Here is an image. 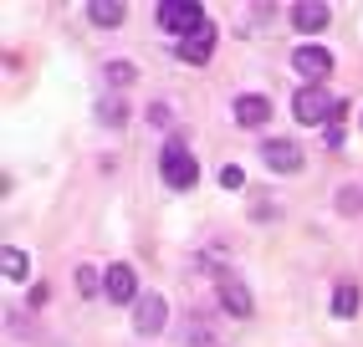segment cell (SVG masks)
I'll list each match as a JSON object with an SVG mask.
<instances>
[{
	"instance_id": "8",
	"label": "cell",
	"mask_w": 363,
	"mask_h": 347,
	"mask_svg": "<svg viewBox=\"0 0 363 347\" xmlns=\"http://www.w3.org/2000/svg\"><path fill=\"white\" fill-rule=\"evenodd\" d=\"M210 52H215V26H210V21H205L195 36H184V41H179V62H189V67H205Z\"/></svg>"
},
{
	"instance_id": "3",
	"label": "cell",
	"mask_w": 363,
	"mask_h": 347,
	"mask_svg": "<svg viewBox=\"0 0 363 347\" xmlns=\"http://www.w3.org/2000/svg\"><path fill=\"white\" fill-rule=\"evenodd\" d=\"M337 103H343V97H333V92H323V87H302L297 92V103H292V113H297V123H312V128H318V123H333L337 118Z\"/></svg>"
},
{
	"instance_id": "7",
	"label": "cell",
	"mask_w": 363,
	"mask_h": 347,
	"mask_svg": "<svg viewBox=\"0 0 363 347\" xmlns=\"http://www.w3.org/2000/svg\"><path fill=\"white\" fill-rule=\"evenodd\" d=\"M292 67L302 72L312 87H318L328 72H333V52H323V46H297V52H292Z\"/></svg>"
},
{
	"instance_id": "6",
	"label": "cell",
	"mask_w": 363,
	"mask_h": 347,
	"mask_svg": "<svg viewBox=\"0 0 363 347\" xmlns=\"http://www.w3.org/2000/svg\"><path fill=\"white\" fill-rule=\"evenodd\" d=\"M261 159H266V169H277V174H297L302 169V148L292 138H266L261 143Z\"/></svg>"
},
{
	"instance_id": "16",
	"label": "cell",
	"mask_w": 363,
	"mask_h": 347,
	"mask_svg": "<svg viewBox=\"0 0 363 347\" xmlns=\"http://www.w3.org/2000/svg\"><path fill=\"white\" fill-rule=\"evenodd\" d=\"M98 118L118 128V123H123V103H118V97H108V103H98Z\"/></svg>"
},
{
	"instance_id": "13",
	"label": "cell",
	"mask_w": 363,
	"mask_h": 347,
	"mask_svg": "<svg viewBox=\"0 0 363 347\" xmlns=\"http://www.w3.org/2000/svg\"><path fill=\"white\" fill-rule=\"evenodd\" d=\"M353 312H358V286L343 281V286L333 291V317H353Z\"/></svg>"
},
{
	"instance_id": "4",
	"label": "cell",
	"mask_w": 363,
	"mask_h": 347,
	"mask_svg": "<svg viewBox=\"0 0 363 347\" xmlns=\"http://www.w3.org/2000/svg\"><path fill=\"white\" fill-rule=\"evenodd\" d=\"M103 296H108L113 307H128V302H138V276H133V266L113 261V266L103 271Z\"/></svg>"
},
{
	"instance_id": "9",
	"label": "cell",
	"mask_w": 363,
	"mask_h": 347,
	"mask_svg": "<svg viewBox=\"0 0 363 347\" xmlns=\"http://www.w3.org/2000/svg\"><path fill=\"white\" fill-rule=\"evenodd\" d=\"M266 118H272V97H261V92L235 97V123H240V128H261Z\"/></svg>"
},
{
	"instance_id": "5",
	"label": "cell",
	"mask_w": 363,
	"mask_h": 347,
	"mask_svg": "<svg viewBox=\"0 0 363 347\" xmlns=\"http://www.w3.org/2000/svg\"><path fill=\"white\" fill-rule=\"evenodd\" d=\"M164 322H169L164 296H138V302H133V332H138V337H159Z\"/></svg>"
},
{
	"instance_id": "12",
	"label": "cell",
	"mask_w": 363,
	"mask_h": 347,
	"mask_svg": "<svg viewBox=\"0 0 363 347\" xmlns=\"http://www.w3.org/2000/svg\"><path fill=\"white\" fill-rule=\"evenodd\" d=\"M87 16H92V26H123V16H128V6H123V0H92V6H87Z\"/></svg>"
},
{
	"instance_id": "10",
	"label": "cell",
	"mask_w": 363,
	"mask_h": 347,
	"mask_svg": "<svg viewBox=\"0 0 363 347\" xmlns=\"http://www.w3.org/2000/svg\"><path fill=\"white\" fill-rule=\"evenodd\" d=\"M220 307H225L230 317H251V291L240 286L235 276H225V271H220Z\"/></svg>"
},
{
	"instance_id": "17",
	"label": "cell",
	"mask_w": 363,
	"mask_h": 347,
	"mask_svg": "<svg viewBox=\"0 0 363 347\" xmlns=\"http://www.w3.org/2000/svg\"><path fill=\"white\" fill-rule=\"evenodd\" d=\"M220 184H225V189H240V184H246V174H240L235 164H225V169H220Z\"/></svg>"
},
{
	"instance_id": "2",
	"label": "cell",
	"mask_w": 363,
	"mask_h": 347,
	"mask_svg": "<svg viewBox=\"0 0 363 347\" xmlns=\"http://www.w3.org/2000/svg\"><path fill=\"white\" fill-rule=\"evenodd\" d=\"M154 16H159V26H164V31H174V36H195L205 21H210L200 0H159Z\"/></svg>"
},
{
	"instance_id": "11",
	"label": "cell",
	"mask_w": 363,
	"mask_h": 347,
	"mask_svg": "<svg viewBox=\"0 0 363 347\" xmlns=\"http://www.w3.org/2000/svg\"><path fill=\"white\" fill-rule=\"evenodd\" d=\"M328 21H333V11H328V6H307V0H302V6H292V26H297L302 36H312V31H323Z\"/></svg>"
},
{
	"instance_id": "14",
	"label": "cell",
	"mask_w": 363,
	"mask_h": 347,
	"mask_svg": "<svg viewBox=\"0 0 363 347\" xmlns=\"http://www.w3.org/2000/svg\"><path fill=\"white\" fill-rule=\"evenodd\" d=\"M0 261H6V281H21V276L31 271L26 251H16V245H6V251H0Z\"/></svg>"
},
{
	"instance_id": "1",
	"label": "cell",
	"mask_w": 363,
	"mask_h": 347,
	"mask_svg": "<svg viewBox=\"0 0 363 347\" xmlns=\"http://www.w3.org/2000/svg\"><path fill=\"white\" fill-rule=\"evenodd\" d=\"M159 174H164V184H169V189H195V179H200V164H195V154H189L184 133H169V138H164Z\"/></svg>"
},
{
	"instance_id": "18",
	"label": "cell",
	"mask_w": 363,
	"mask_h": 347,
	"mask_svg": "<svg viewBox=\"0 0 363 347\" xmlns=\"http://www.w3.org/2000/svg\"><path fill=\"white\" fill-rule=\"evenodd\" d=\"M77 286L92 296V291H98V271H92V266H82V271H77Z\"/></svg>"
},
{
	"instance_id": "15",
	"label": "cell",
	"mask_w": 363,
	"mask_h": 347,
	"mask_svg": "<svg viewBox=\"0 0 363 347\" xmlns=\"http://www.w3.org/2000/svg\"><path fill=\"white\" fill-rule=\"evenodd\" d=\"M133 77H138L133 62H108V82H113V87H128Z\"/></svg>"
}]
</instances>
